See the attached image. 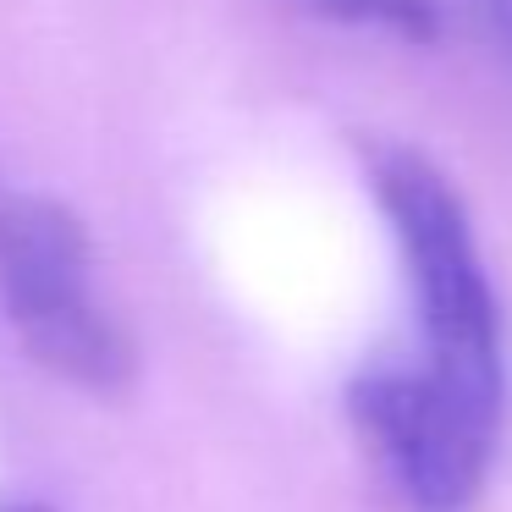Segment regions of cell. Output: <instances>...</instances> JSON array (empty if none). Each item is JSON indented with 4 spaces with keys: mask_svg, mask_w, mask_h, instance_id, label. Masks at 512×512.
Here are the masks:
<instances>
[{
    "mask_svg": "<svg viewBox=\"0 0 512 512\" xmlns=\"http://www.w3.org/2000/svg\"><path fill=\"white\" fill-rule=\"evenodd\" d=\"M0 512H50V507H39V501H6Z\"/></svg>",
    "mask_w": 512,
    "mask_h": 512,
    "instance_id": "obj_6",
    "label": "cell"
},
{
    "mask_svg": "<svg viewBox=\"0 0 512 512\" xmlns=\"http://www.w3.org/2000/svg\"><path fill=\"white\" fill-rule=\"evenodd\" d=\"M314 12L342 17L358 28H386L397 39H430L435 34V0H309Z\"/></svg>",
    "mask_w": 512,
    "mask_h": 512,
    "instance_id": "obj_4",
    "label": "cell"
},
{
    "mask_svg": "<svg viewBox=\"0 0 512 512\" xmlns=\"http://www.w3.org/2000/svg\"><path fill=\"white\" fill-rule=\"evenodd\" d=\"M347 408L413 512L474 507L490 468V446H496V419L474 413L424 369L391 364L353 375Z\"/></svg>",
    "mask_w": 512,
    "mask_h": 512,
    "instance_id": "obj_3",
    "label": "cell"
},
{
    "mask_svg": "<svg viewBox=\"0 0 512 512\" xmlns=\"http://www.w3.org/2000/svg\"><path fill=\"white\" fill-rule=\"evenodd\" d=\"M468 17H474L485 50L507 67V78H512V0H468Z\"/></svg>",
    "mask_w": 512,
    "mask_h": 512,
    "instance_id": "obj_5",
    "label": "cell"
},
{
    "mask_svg": "<svg viewBox=\"0 0 512 512\" xmlns=\"http://www.w3.org/2000/svg\"><path fill=\"white\" fill-rule=\"evenodd\" d=\"M0 303L17 342L67 386L116 397L138 369L133 336L94 281L83 221L45 193L0 177Z\"/></svg>",
    "mask_w": 512,
    "mask_h": 512,
    "instance_id": "obj_2",
    "label": "cell"
},
{
    "mask_svg": "<svg viewBox=\"0 0 512 512\" xmlns=\"http://www.w3.org/2000/svg\"><path fill=\"white\" fill-rule=\"evenodd\" d=\"M364 171L413 287L419 336H424L419 369L430 380H441L452 397H463L474 413L501 419L507 331H501V303L485 259H479V237L463 210V193L413 144L375 138L364 149Z\"/></svg>",
    "mask_w": 512,
    "mask_h": 512,
    "instance_id": "obj_1",
    "label": "cell"
}]
</instances>
